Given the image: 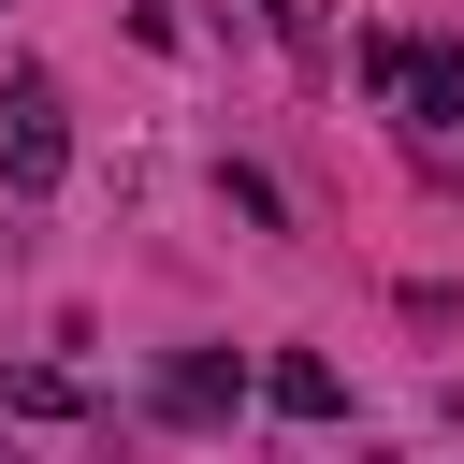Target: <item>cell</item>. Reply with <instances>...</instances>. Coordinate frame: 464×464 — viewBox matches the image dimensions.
I'll list each match as a JSON object with an SVG mask.
<instances>
[{"label": "cell", "mask_w": 464, "mask_h": 464, "mask_svg": "<svg viewBox=\"0 0 464 464\" xmlns=\"http://www.w3.org/2000/svg\"><path fill=\"white\" fill-rule=\"evenodd\" d=\"M58 174H72V130H58V87H44V72H14V102H0V188H29V203H44Z\"/></svg>", "instance_id": "cell-1"}, {"label": "cell", "mask_w": 464, "mask_h": 464, "mask_svg": "<svg viewBox=\"0 0 464 464\" xmlns=\"http://www.w3.org/2000/svg\"><path fill=\"white\" fill-rule=\"evenodd\" d=\"M0 406H14V420H72V377H58V362H14Z\"/></svg>", "instance_id": "cell-5"}, {"label": "cell", "mask_w": 464, "mask_h": 464, "mask_svg": "<svg viewBox=\"0 0 464 464\" xmlns=\"http://www.w3.org/2000/svg\"><path fill=\"white\" fill-rule=\"evenodd\" d=\"M406 116H420V130H450V116H464V58L406 44Z\"/></svg>", "instance_id": "cell-4"}, {"label": "cell", "mask_w": 464, "mask_h": 464, "mask_svg": "<svg viewBox=\"0 0 464 464\" xmlns=\"http://www.w3.org/2000/svg\"><path fill=\"white\" fill-rule=\"evenodd\" d=\"M261 406H276V420H334V406H348V377H334L319 348H276V362H261Z\"/></svg>", "instance_id": "cell-3"}, {"label": "cell", "mask_w": 464, "mask_h": 464, "mask_svg": "<svg viewBox=\"0 0 464 464\" xmlns=\"http://www.w3.org/2000/svg\"><path fill=\"white\" fill-rule=\"evenodd\" d=\"M304 14H319V0H261V29H290V44H304Z\"/></svg>", "instance_id": "cell-6"}, {"label": "cell", "mask_w": 464, "mask_h": 464, "mask_svg": "<svg viewBox=\"0 0 464 464\" xmlns=\"http://www.w3.org/2000/svg\"><path fill=\"white\" fill-rule=\"evenodd\" d=\"M160 406H174V420H232V406H246V362H232V348H174V362H160Z\"/></svg>", "instance_id": "cell-2"}]
</instances>
